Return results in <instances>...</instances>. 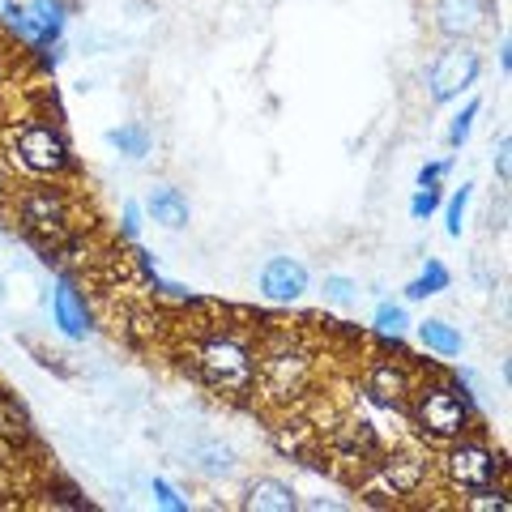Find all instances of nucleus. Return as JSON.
<instances>
[{
    "label": "nucleus",
    "mask_w": 512,
    "mask_h": 512,
    "mask_svg": "<svg viewBox=\"0 0 512 512\" xmlns=\"http://www.w3.org/2000/svg\"><path fill=\"white\" fill-rule=\"evenodd\" d=\"M18 214H22V231L35 239L39 252H47V261L73 244L69 201L60 197V188H26L18 201Z\"/></svg>",
    "instance_id": "obj_3"
},
{
    "label": "nucleus",
    "mask_w": 512,
    "mask_h": 512,
    "mask_svg": "<svg viewBox=\"0 0 512 512\" xmlns=\"http://www.w3.org/2000/svg\"><path fill=\"white\" fill-rule=\"evenodd\" d=\"M470 197H474V184H461L453 197H448V210H444V231H448V239H461V227H466V210H470Z\"/></svg>",
    "instance_id": "obj_24"
},
{
    "label": "nucleus",
    "mask_w": 512,
    "mask_h": 512,
    "mask_svg": "<svg viewBox=\"0 0 512 512\" xmlns=\"http://www.w3.org/2000/svg\"><path fill=\"white\" fill-rule=\"evenodd\" d=\"M320 295H325V303H333V308H350V303L359 299V282L346 274H329L325 286H320Z\"/></svg>",
    "instance_id": "obj_26"
},
{
    "label": "nucleus",
    "mask_w": 512,
    "mask_h": 512,
    "mask_svg": "<svg viewBox=\"0 0 512 512\" xmlns=\"http://www.w3.org/2000/svg\"><path fill=\"white\" fill-rule=\"evenodd\" d=\"M333 457L346 461V466H376L380 461V440L376 431L367 423H342L338 431H333Z\"/></svg>",
    "instance_id": "obj_13"
},
{
    "label": "nucleus",
    "mask_w": 512,
    "mask_h": 512,
    "mask_svg": "<svg viewBox=\"0 0 512 512\" xmlns=\"http://www.w3.org/2000/svg\"><path fill=\"white\" fill-rule=\"evenodd\" d=\"M448 286H453V274H448V265H444V261H436V256H427L423 274L406 286V299L419 303V299H431V295H444Z\"/></svg>",
    "instance_id": "obj_21"
},
{
    "label": "nucleus",
    "mask_w": 512,
    "mask_h": 512,
    "mask_svg": "<svg viewBox=\"0 0 512 512\" xmlns=\"http://www.w3.org/2000/svg\"><path fill=\"white\" fill-rule=\"evenodd\" d=\"M508 150H512V137H508V133H500V141H495V154H491V163H495V175H500V184H508V180H512Z\"/></svg>",
    "instance_id": "obj_31"
},
{
    "label": "nucleus",
    "mask_w": 512,
    "mask_h": 512,
    "mask_svg": "<svg viewBox=\"0 0 512 512\" xmlns=\"http://www.w3.org/2000/svg\"><path fill=\"white\" fill-rule=\"evenodd\" d=\"M256 286H261V295L269 303H299L308 295V265L295 261V256H269L261 265V274H256Z\"/></svg>",
    "instance_id": "obj_8"
},
{
    "label": "nucleus",
    "mask_w": 512,
    "mask_h": 512,
    "mask_svg": "<svg viewBox=\"0 0 512 512\" xmlns=\"http://www.w3.org/2000/svg\"><path fill=\"white\" fill-rule=\"evenodd\" d=\"M376 478L384 483V495H419L431 478V461L419 453H389L376 461Z\"/></svg>",
    "instance_id": "obj_10"
},
{
    "label": "nucleus",
    "mask_w": 512,
    "mask_h": 512,
    "mask_svg": "<svg viewBox=\"0 0 512 512\" xmlns=\"http://www.w3.org/2000/svg\"><path fill=\"white\" fill-rule=\"evenodd\" d=\"M52 504H64V508H90L82 495H77V487L73 483H60L56 491H52Z\"/></svg>",
    "instance_id": "obj_34"
},
{
    "label": "nucleus",
    "mask_w": 512,
    "mask_h": 512,
    "mask_svg": "<svg viewBox=\"0 0 512 512\" xmlns=\"http://www.w3.org/2000/svg\"><path fill=\"white\" fill-rule=\"evenodd\" d=\"M478 111H483V99H470L466 107L457 111L453 120H448V146L453 150H461L470 141V133H474V120H478Z\"/></svg>",
    "instance_id": "obj_25"
},
{
    "label": "nucleus",
    "mask_w": 512,
    "mask_h": 512,
    "mask_svg": "<svg viewBox=\"0 0 512 512\" xmlns=\"http://www.w3.org/2000/svg\"><path fill=\"white\" fill-rule=\"evenodd\" d=\"M13 154H18V163L30 171V175H43V180H56L73 167V150L64 133L56 124L47 120H26L18 128V137H13Z\"/></svg>",
    "instance_id": "obj_5"
},
{
    "label": "nucleus",
    "mask_w": 512,
    "mask_h": 512,
    "mask_svg": "<svg viewBox=\"0 0 512 512\" xmlns=\"http://www.w3.org/2000/svg\"><path fill=\"white\" fill-rule=\"evenodd\" d=\"M0 444L13 448V453L35 444V419H30V410L5 389H0Z\"/></svg>",
    "instance_id": "obj_15"
},
{
    "label": "nucleus",
    "mask_w": 512,
    "mask_h": 512,
    "mask_svg": "<svg viewBox=\"0 0 512 512\" xmlns=\"http://www.w3.org/2000/svg\"><path fill=\"white\" fill-rule=\"evenodd\" d=\"M244 508L248 512H295L299 508V495L291 483H282V478H256V483H248L244 491Z\"/></svg>",
    "instance_id": "obj_17"
},
{
    "label": "nucleus",
    "mask_w": 512,
    "mask_h": 512,
    "mask_svg": "<svg viewBox=\"0 0 512 512\" xmlns=\"http://www.w3.org/2000/svg\"><path fill=\"white\" fill-rule=\"evenodd\" d=\"M141 218H146V210H141L137 201H128L124 205V218H120V235L124 239H137L141 235Z\"/></svg>",
    "instance_id": "obj_32"
},
{
    "label": "nucleus",
    "mask_w": 512,
    "mask_h": 512,
    "mask_svg": "<svg viewBox=\"0 0 512 512\" xmlns=\"http://www.w3.org/2000/svg\"><path fill=\"white\" fill-rule=\"evenodd\" d=\"M453 171V158H444V163H427L423 171H419V188H440V180Z\"/></svg>",
    "instance_id": "obj_33"
},
{
    "label": "nucleus",
    "mask_w": 512,
    "mask_h": 512,
    "mask_svg": "<svg viewBox=\"0 0 512 512\" xmlns=\"http://www.w3.org/2000/svg\"><path fill=\"white\" fill-rule=\"evenodd\" d=\"M372 325H376V333H384V338H402V333L414 325V320H410V312H406V303H389V299H384L380 303V308H376V316H372Z\"/></svg>",
    "instance_id": "obj_23"
},
{
    "label": "nucleus",
    "mask_w": 512,
    "mask_h": 512,
    "mask_svg": "<svg viewBox=\"0 0 512 512\" xmlns=\"http://www.w3.org/2000/svg\"><path fill=\"white\" fill-rule=\"evenodd\" d=\"M22 346L30 350V355H35V363L39 367H47V372H56V376H69V363H64L56 350H47V346H39L35 338H22Z\"/></svg>",
    "instance_id": "obj_29"
},
{
    "label": "nucleus",
    "mask_w": 512,
    "mask_h": 512,
    "mask_svg": "<svg viewBox=\"0 0 512 512\" xmlns=\"http://www.w3.org/2000/svg\"><path fill=\"white\" fill-rule=\"evenodd\" d=\"M0 13H5V26L13 30V35H18L22 43H30V47H35V52H47V47H52V43L43 39L39 22L30 18V9H26V5H13V0H0Z\"/></svg>",
    "instance_id": "obj_20"
},
{
    "label": "nucleus",
    "mask_w": 512,
    "mask_h": 512,
    "mask_svg": "<svg viewBox=\"0 0 512 512\" xmlns=\"http://www.w3.org/2000/svg\"><path fill=\"white\" fill-rule=\"evenodd\" d=\"M141 210L150 214V222H158L163 231H184L188 222H192V205H188V197L175 184H158V188H150V197H146V205Z\"/></svg>",
    "instance_id": "obj_14"
},
{
    "label": "nucleus",
    "mask_w": 512,
    "mask_h": 512,
    "mask_svg": "<svg viewBox=\"0 0 512 512\" xmlns=\"http://www.w3.org/2000/svg\"><path fill=\"white\" fill-rule=\"evenodd\" d=\"M192 367H197V376L210 384V389H218V393L248 397L256 389V359H252V350L239 338H227V333L197 342V350H192Z\"/></svg>",
    "instance_id": "obj_1"
},
{
    "label": "nucleus",
    "mask_w": 512,
    "mask_h": 512,
    "mask_svg": "<svg viewBox=\"0 0 512 512\" xmlns=\"http://www.w3.org/2000/svg\"><path fill=\"white\" fill-rule=\"evenodd\" d=\"M367 393H372L380 406H406L414 384H410L402 363H372V372H367Z\"/></svg>",
    "instance_id": "obj_16"
},
{
    "label": "nucleus",
    "mask_w": 512,
    "mask_h": 512,
    "mask_svg": "<svg viewBox=\"0 0 512 512\" xmlns=\"http://www.w3.org/2000/svg\"><path fill=\"white\" fill-rule=\"evenodd\" d=\"M419 342L431 350V355H440V359H457L461 350H466V338H461V329L457 325H448V320H440V316H427V320H419Z\"/></svg>",
    "instance_id": "obj_18"
},
{
    "label": "nucleus",
    "mask_w": 512,
    "mask_h": 512,
    "mask_svg": "<svg viewBox=\"0 0 512 512\" xmlns=\"http://www.w3.org/2000/svg\"><path fill=\"white\" fill-rule=\"evenodd\" d=\"M483 73V56L470 39H448L444 52H436V60L427 64V99L431 103H453L461 99Z\"/></svg>",
    "instance_id": "obj_4"
},
{
    "label": "nucleus",
    "mask_w": 512,
    "mask_h": 512,
    "mask_svg": "<svg viewBox=\"0 0 512 512\" xmlns=\"http://www.w3.org/2000/svg\"><path fill=\"white\" fill-rule=\"evenodd\" d=\"M256 380L265 384V393L274 397V402H295V397L308 389V380H312L308 355H303L295 342H269L265 359L256 363Z\"/></svg>",
    "instance_id": "obj_7"
},
{
    "label": "nucleus",
    "mask_w": 512,
    "mask_h": 512,
    "mask_svg": "<svg viewBox=\"0 0 512 512\" xmlns=\"http://www.w3.org/2000/svg\"><path fill=\"white\" fill-rule=\"evenodd\" d=\"M52 320L56 329L64 333L69 342H86L90 338V303L82 295V286H77L73 278H60L56 291H52Z\"/></svg>",
    "instance_id": "obj_11"
},
{
    "label": "nucleus",
    "mask_w": 512,
    "mask_h": 512,
    "mask_svg": "<svg viewBox=\"0 0 512 512\" xmlns=\"http://www.w3.org/2000/svg\"><path fill=\"white\" fill-rule=\"evenodd\" d=\"M150 491H154V504H158V508H167V512H188V495L175 491L167 478H154Z\"/></svg>",
    "instance_id": "obj_28"
},
{
    "label": "nucleus",
    "mask_w": 512,
    "mask_h": 512,
    "mask_svg": "<svg viewBox=\"0 0 512 512\" xmlns=\"http://www.w3.org/2000/svg\"><path fill=\"white\" fill-rule=\"evenodd\" d=\"M414 423L427 440L453 444L470 431V397L461 384H423L414 393Z\"/></svg>",
    "instance_id": "obj_2"
},
{
    "label": "nucleus",
    "mask_w": 512,
    "mask_h": 512,
    "mask_svg": "<svg viewBox=\"0 0 512 512\" xmlns=\"http://www.w3.org/2000/svg\"><path fill=\"white\" fill-rule=\"evenodd\" d=\"M0 495H13V470H9V461H0Z\"/></svg>",
    "instance_id": "obj_35"
},
{
    "label": "nucleus",
    "mask_w": 512,
    "mask_h": 512,
    "mask_svg": "<svg viewBox=\"0 0 512 512\" xmlns=\"http://www.w3.org/2000/svg\"><path fill=\"white\" fill-rule=\"evenodd\" d=\"M26 9H30V18L39 22L47 43H56L64 35V26H69V0H30Z\"/></svg>",
    "instance_id": "obj_22"
},
{
    "label": "nucleus",
    "mask_w": 512,
    "mask_h": 512,
    "mask_svg": "<svg viewBox=\"0 0 512 512\" xmlns=\"http://www.w3.org/2000/svg\"><path fill=\"white\" fill-rule=\"evenodd\" d=\"M491 0H436V30L444 39H474L491 22Z\"/></svg>",
    "instance_id": "obj_9"
},
{
    "label": "nucleus",
    "mask_w": 512,
    "mask_h": 512,
    "mask_svg": "<svg viewBox=\"0 0 512 512\" xmlns=\"http://www.w3.org/2000/svg\"><path fill=\"white\" fill-rule=\"evenodd\" d=\"M0 197H9V171L0 167Z\"/></svg>",
    "instance_id": "obj_37"
},
{
    "label": "nucleus",
    "mask_w": 512,
    "mask_h": 512,
    "mask_svg": "<svg viewBox=\"0 0 512 512\" xmlns=\"http://www.w3.org/2000/svg\"><path fill=\"white\" fill-rule=\"evenodd\" d=\"M444 474H448V483H453L457 491L474 495V491L500 483L504 457L491 453L483 440H466V436H461V440L448 444V453H444Z\"/></svg>",
    "instance_id": "obj_6"
},
{
    "label": "nucleus",
    "mask_w": 512,
    "mask_h": 512,
    "mask_svg": "<svg viewBox=\"0 0 512 512\" xmlns=\"http://www.w3.org/2000/svg\"><path fill=\"white\" fill-rule=\"evenodd\" d=\"M500 69H504V73H508V69H512V56H508V39H504V43H500Z\"/></svg>",
    "instance_id": "obj_36"
},
{
    "label": "nucleus",
    "mask_w": 512,
    "mask_h": 512,
    "mask_svg": "<svg viewBox=\"0 0 512 512\" xmlns=\"http://www.w3.org/2000/svg\"><path fill=\"white\" fill-rule=\"evenodd\" d=\"M107 141H111V150H120L124 158H133V163H141V158H146V154L154 150V137H150V128L141 124V120L111 128Z\"/></svg>",
    "instance_id": "obj_19"
},
{
    "label": "nucleus",
    "mask_w": 512,
    "mask_h": 512,
    "mask_svg": "<svg viewBox=\"0 0 512 512\" xmlns=\"http://www.w3.org/2000/svg\"><path fill=\"white\" fill-rule=\"evenodd\" d=\"M440 210V188H419V192H414V197H410V218H431V214H436Z\"/></svg>",
    "instance_id": "obj_30"
},
{
    "label": "nucleus",
    "mask_w": 512,
    "mask_h": 512,
    "mask_svg": "<svg viewBox=\"0 0 512 512\" xmlns=\"http://www.w3.org/2000/svg\"><path fill=\"white\" fill-rule=\"evenodd\" d=\"M184 466L192 474L218 483V478H235L239 474V453L231 444H222V440H197V444L184 448Z\"/></svg>",
    "instance_id": "obj_12"
},
{
    "label": "nucleus",
    "mask_w": 512,
    "mask_h": 512,
    "mask_svg": "<svg viewBox=\"0 0 512 512\" xmlns=\"http://www.w3.org/2000/svg\"><path fill=\"white\" fill-rule=\"evenodd\" d=\"M466 504H470L474 512H508V508H512V500H508V495H504L500 487H483V491H474Z\"/></svg>",
    "instance_id": "obj_27"
}]
</instances>
